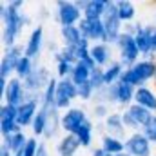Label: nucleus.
<instances>
[{
  "label": "nucleus",
  "instance_id": "1",
  "mask_svg": "<svg viewBox=\"0 0 156 156\" xmlns=\"http://www.w3.org/2000/svg\"><path fill=\"white\" fill-rule=\"evenodd\" d=\"M0 16H2V44L7 47L16 45V38L24 26L27 24V16L24 15V0H11V2H0Z\"/></svg>",
  "mask_w": 156,
  "mask_h": 156
},
{
  "label": "nucleus",
  "instance_id": "5",
  "mask_svg": "<svg viewBox=\"0 0 156 156\" xmlns=\"http://www.w3.org/2000/svg\"><path fill=\"white\" fill-rule=\"evenodd\" d=\"M82 18H83V13L78 9L76 2H69V0H58L56 2V20H58L60 27L78 26Z\"/></svg>",
  "mask_w": 156,
  "mask_h": 156
},
{
  "label": "nucleus",
  "instance_id": "12",
  "mask_svg": "<svg viewBox=\"0 0 156 156\" xmlns=\"http://www.w3.org/2000/svg\"><path fill=\"white\" fill-rule=\"evenodd\" d=\"M125 151L131 156H151L153 154V144L145 138L142 131L131 133L125 140Z\"/></svg>",
  "mask_w": 156,
  "mask_h": 156
},
{
  "label": "nucleus",
  "instance_id": "24",
  "mask_svg": "<svg viewBox=\"0 0 156 156\" xmlns=\"http://www.w3.org/2000/svg\"><path fill=\"white\" fill-rule=\"evenodd\" d=\"M123 66L120 62H111L107 67H104V82H105V87H111L120 82V78L123 75Z\"/></svg>",
  "mask_w": 156,
  "mask_h": 156
},
{
  "label": "nucleus",
  "instance_id": "8",
  "mask_svg": "<svg viewBox=\"0 0 156 156\" xmlns=\"http://www.w3.org/2000/svg\"><path fill=\"white\" fill-rule=\"evenodd\" d=\"M51 80H53V76H51L49 69L44 67V66H37L33 69V73L24 80V87L29 94H38L40 91L44 93V89L47 87V83Z\"/></svg>",
  "mask_w": 156,
  "mask_h": 156
},
{
  "label": "nucleus",
  "instance_id": "35",
  "mask_svg": "<svg viewBox=\"0 0 156 156\" xmlns=\"http://www.w3.org/2000/svg\"><path fill=\"white\" fill-rule=\"evenodd\" d=\"M58 55L73 66H76L80 62L78 60V47H75V45H62V49H58Z\"/></svg>",
  "mask_w": 156,
  "mask_h": 156
},
{
  "label": "nucleus",
  "instance_id": "36",
  "mask_svg": "<svg viewBox=\"0 0 156 156\" xmlns=\"http://www.w3.org/2000/svg\"><path fill=\"white\" fill-rule=\"evenodd\" d=\"M94 87L91 85V82H85V83H82V85H78V98L80 100H83V102H89V100H93L94 98Z\"/></svg>",
  "mask_w": 156,
  "mask_h": 156
},
{
  "label": "nucleus",
  "instance_id": "32",
  "mask_svg": "<svg viewBox=\"0 0 156 156\" xmlns=\"http://www.w3.org/2000/svg\"><path fill=\"white\" fill-rule=\"evenodd\" d=\"M56 85H58V80L53 78L47 87L44 89L42 93V107H56L55 105V98H56Z\"/></svg>",
  "mask_w": 156,
  "mask_h": 156
},
{
  "label": "nucleus",
  "instance_id": "4",
  "mask_svg": "<svg viewBox=\"0 0 156 156\" xmlns=\"http://www.w3.org/2000/svg\"><path fill=\"white\" fill-rule=\"evenodd\" d=\"M35 96H42V94H29L26 91V87H24V82L20 78L13 76L7 82V87H5V93H4L2 100H4V104L20 107L24 102H27L29 98H35Z\"/></svg>",
  "mask_w": 156,
  "mask_h": 156
},
{
  "label": "nucleus",
  "instance_id": "38",
  "mask_svg": "<svg viewBox=\"0 0 156 156\" xmlns=\"http://www.w3.org/2000/svg\"><path fill=\"white\" fill-rule=\"evenodd\" d=\"M142 133L145 134V138L151 144H156V115H153V118L149 120V123L142 129Z\"/></svg>",
  "mask_w": 156,
  "mask_h": 156
},
{
  "label": "nucleus",
  "instance_id": "11",
  "mask_svg": "<svg viewBox=\"0 0 156 156\" xmlns=\"http://www.w3.org/2000/svg\"><path fill=\"white\" fill-rule=\"evenodd\" d=\"M83 38L89 40L91 44H98V42H105V26L104 20H89V18H82L78 24Z\"/></svg>",
  "mask_w": 156,
  "mask_h": 156
},
{
  "label": "nucleus",
  "instance_id": "3",
  "mask_svg": "<svg viewBox=\"0 0 156 156\" xmlns=\"http://www.w3.org/2000/svg\"><path fill=\"white\" fill-rule=\"evenodd\" d=\"M115 45H118V51H120V60L118 62L123 66V69L133 67L142 56V53H140V49L136 45V40L129 33H122Z\"/></svg>",
  "mask_w": 156,
  "mask_h": 156
},
{
  "label": "nucleus",
  "instance_id": "33",
  "mask_svg": "<svg viewBox=\"0 0 156 156\" xmlns=\"http://www.w3.org/2000/svg\"><path fill=\"white\" fill-rule=\"evenodd\" d=\"M33 69H35V64H33V60H31V58H27V56L24 55V56L18 60V64H16L15 75H16V78H20V80L24 82L26 78L33 73Z\"/></svg>",
  "mask_w": 156,
  "mask_h": 156
},
{
  "label": "nucleus",
  "instance_id": "17",
  "mask_svg": "<svg viewBox=\"0 0 156 156\" xmlns=\"http://www.w3.org/2000/svg\"><path fill=\"white\" fill-rule=\"evenodd\" d=\"M134 104L145 107L147 111H151L153 115H156V89L149 87V85L138 87L136 94H134Z\"/></svg>",
  "mask_w": 156,
  "mask_h": 156
},
{
  "label": "nucleus",
  "instance_id": "6",
  "mask_svg": "<svg viewBox=\"0 0 156 156\" xmlns=\"http://www.w3.org/2000/svg\"><path fill=\"white\" fill-rule=\"evenodd\" d=\"M78 98V85L71 78H62L58 80L56 85V98H55V105L58 111L62 109H71V102Z\"/></svg>",
  "mask_w": 156,
  "mask_h": 156
},
{
  "label": "nucleus",
  "instance_id": "20",
  "mask_svg": "<svg viewBox=\"0 0 156 156\" xmlns=\"http://www.w3.org/2000/svg\"><path fill=\"white\" fill-rule=\"evenodd\" d=\"M80 147L82 144L75 134H64V138L56 144V153L58 156H76Z\"/></svg>",
  "mask_w": 156,
  "mask_h": 156
},
{
  "label": "nucleus",
  "instance_id": "45",
  "mask_svg": "<svg viewBox=\"0 0 156 156\" xmlns=\"http://www.w3.org/2000/svg\"><path fill=\"white\" fill-rule=\"evenodd\" d=\"M107 156H131L127 151H123V153H116V154H107Z\"/></svg>",
  "mask_w": 156,
  "mask_h": 156
},
{
  "label": "nucleus",
  "instance_id": "19",
  "mask_svg": "<svg viewBox=\"0 0 156 156\" xmlns=\"http://www.w3.org/2000/svg\"><path fill=\"white\" fill-rule=\"evenodd\" d=\"M91 58L98 67H104V66L107 67V64H111V45L104 42L91 44Z\"/></svg>",
  "mask_w": 156,
  "mask_h": 156
},
{
  "label": "nucleus",
  "instance_id": "21",
  "mask_svg": "<svg viewBox=\"0 0 156 156\" xmlns=\"http://www.w3.org/2000/svg\"><path fill=\"white\" fill-rule=\"evenodd\" d=\"M134 94H136V87L125 83V82H118L116 83V104L118 105H125V109L129 105L134 104Z\"/></svg>",
  "mask_w": 156,
  "mask_h": 156
},
{
  "label": "nucleus",
  "instance_id": "29",
  "mask_svg": "<svg viewBox=\"0 0 156 156\" xmlns=\"http://www.w3.org/2000/svg\"><path fill=\"white\" fill-rule=\"evenodd\" d=\"M47 120H49V111H47V107H42V105H40L38 115L35 116L33 123H31V131H33L35 138H37V136H42V134H45Z\"/></svg>",
  "mask_w": 156,
  "mask_h": 156
},
{
  "label": "nucleus",
  "instance_id": "18",
  "mask_svg": "<svg viewBox=\"0 0 156 156\" xmlns=\"http://www.w3.org/2000/svg\"><path fill=\"white\" fill-rule=\"evenodd\" d=\"M104 129H105V134L109 136H115V138H123L125 134V125H123V118L122 113H111L109 116L104 120Z\"/></svg>",
  "mask_w": 156,
  "mask_h": 156
},
{
  "label": "nucleus",
  "instance_id": "15",
  "mask_svg": "<svg viewBox=\"0 0 156 156\" xmlns=\"http://www.w3.org/2000/svg\"><path fill=\"white\" fill-rule=\"evenodd\" d=\"M42 44H44V27H42V26H37V27H33L29 38H27L26 45H24L26 56L31 58V60L38 58L40 51H42Z\"/></svg>",
  "mask_w": 156,
  "mask_h": 156
},
{
  "label": "nucleus",
  "instance_id": "10",
  "mask_svg": "<svg viewBox=\"0 0 156 156\" xmlns=\"http://www.w3.org/2000/svg\"><path fill=\"white\" fill-rule=\"evenodd\" d=\"M87 120L89 118H87V113L83 111V107H71L62 115L60 125L66 131V134H75Z\"/></svg>",
  "mask_w": 156,
  "mask_h": 156
},
{
  "label": "nucleus",
  "instance_id": "25",
  "mask_svg": "<svg viewBox=\"0 0 156 156\" xmlns=\"http://www.w3.org/2000/svg\"><path fill=\"white\" fill-rule=\"evenodd\" d=\"M100 147L107 153V154H116V153H123L125 151V142H122L120 138L104 134L100 138Z\"/></svg>",
  "mask_w": 156,
  "mask_h": 156
},
{
  "label": "nucleus",
  "instance_id": "14",
  "mask_svg": "<svg viewBox=\"0 0 156 156\" xmlns=\"http://www.w3.org/2000/svg\"><path fill=\"white\" fill-rule=\"evenodd\" d=\"M40 105H42V96H35V98H29L27 102H24L20 107H18V116H16V123L24 129V127H31L35 116L38 115Z\"/></svg>",
  "mask_w": 156,
  "mask_h": 156
},
{
  "label": "nucleus",
  "instance_id": "41",
  "mask_svg": "<svg viewBox=\"0 0 156 156\" xmlns=\"http://www.w3.org/2000/svg\"><path fill=\"white\" fill-rule=\"evenodd\" d=\"M37 156H49V151H47L45 144H40V145H38V151H37Z\"/></svg>",
  "mask_w": 156,
  "mask_h": 156
},
{
  "label": "nucleus",
  "instance_id": "27",
  "mask_svg": "<svg viewBox=\"0 0 156 156\" xmlns=\"http://www.w3.org/2000/svg\"><path fill=\"white\" fill-rule=\"evenodd\" d=\"M116 11H118V16L123 24H129L134 20L136 16V7L131 0H116Z\"/></svg>",
  "mask_w": 156,
  "mask_h": 156
},
{
  "label": "nucleus",
  "instance_id": "30",
  "mask_svg": "<svg viewBox=\"0 0 156 156\" xmlns=\"http://www.w3.org/2000/svg\"><path fill=\"white\" fill-rule=\"evenodd\" d=\"M93 129H94L93 122H91V120H87V122L78 129L76 133H75V136L80 140L82 147H91V144H93Z\"/></svg>",
  "mask_w": 156,
  "mask_h": 156
},
{
  "label": "nucleus",
  "instance_id": "16",
  "mask_svg": "<svg viewBox=\"0 0 156 156\" xmlns=\"http://www.w3.org/2000/svg\"><path fill=\"white\" fill-rule=\"evenodd\" d=\"M131 69L134 71V75H136V78H138V83H140V87H142V85H145L151 78H154V75H156V60H149V58L138 60Z\"/></svg>",
  "mask_w": 156,
  "mask_h": 156
},
{
  "label": "nucleus",
  "instance_id": "2",
  "mask_svg": "<svg viewBox=\"0 0 156 156\" xmlns=\"http://www.w3.org/2000/svg\"><path fill=\"white\" fill-rule=\"evenodd\" d=\"M102 20H104V26H105V42L104 44H107V45L116 44L120 35L123 33V22L118 16L116 2H113V0L107 2V9H105Z\"/></svg>",
  "mask_w": 156,
  "mask_h": 156
},
{
  "label": "nucleus",
  "instance_id": "47",
  "mask_svg": "<svg viewBox=\"0 0 156 156\" xmlns=\"http://www.w3.org/2000/svg\"><path fill=\"white\" fill-rule=\"evenodd\" d=\"M154 22H156V13H154Z\"/></svg>",
  "mask_w": 156,
  "mask_h": 156
},
{
  "label": "nucleus",
  "instance_id": "23",
  "mask_svg": "<svg viewBox=\"0 0 156 156\" xmlns=\"http://www.w3.org/2000/svg\"><path fill=\"white\" fill-rule=\"evenodd\" d=\"M107 2L109 0H89L87 7L83 9V18H89V20L104 18V13L107 9Z\"/></svg>",
  "mask_w": 156,
  "mask_h": 156
},
{
  "label": "nucleus",
  "instance_id": "9",
  "mask_svg": "<svg viewBox=\"0 0 156 156\" xmlns=\"http://www.w3.org/2000/svg\"><path fill=\"white\" fill-rule=\"evenodd\" d=\"M16 116H18V107L9 105V104H2V107H0V133H2V138H7L9 134L22 131V127L16 123Z\"/></svg>",
  "mask_w": 156,
  "mask_h": 156
},
{
  "label": "nucleus",
  "instance_id": "22",
  "mask_svg": "<svg viewBox=\"0 0 156 156\" xmlns=\"http://www.w3.org/2000/svg\"><path fill=\"white\" fill-rule=\"evenodd\" d=\"M60 37H62V42L64 45H80L82 40H83V35L80 31L78 26H66V27H60Z\"/></svg>",
  "mask_w": 156,
  "mask_h": 156
},
{
  "label": "nucleus",
  "instance_id": "34",
  "mask_svg": "<svg viewBox=\"0 0 156 156\" xmlns=\"http://www.w3.org/2000/svg\"><path fill=\"white\" fill-rule=\"evenodd\" d=\"M55 60H56V76L60 78H69L71 76V73H73V64H69V62H66L60 55H58V51L55 53Z\"/></svg>",
  "mask_w": 156,
  "mask_h": 156
},
{
  "label": "nucleus",
  "instance_id": "43",
  "mask_svg": "<svg viewBox=\"0 0 156 156\" xmlns=\"http://www.w3.org/2000/svg\"><path fill=\"white\" fill-rule=\"evenodd\" d=\"M91 156H107V153H105L102 147H94L93 153H91Z\"/></svg>",
  "mask_w": 156,
  "mask_h": 156
},
{
  "label": "nucleus",
  "instance_id": "39",
  "mask_svg": "<svg viewBox=\"0 0 156 156\" xmlns=\"http://www.w3.org/2000/svg\"><path fill=\"white\" fill-rule=\"evenodd\" d=\"M122 118H123V125H125V129H131L133 133H138V131H142V127H140V125H138V123L133 120V116L127 113V109L122 113Z\"/></svg>",
  "mask_w": 156,
  "mask_h": 156
},
{
  "label": "nucleus",
  "instance_id": "13",
  "mask_svg": "<svg viewBox=\"0 0 156 156\" xmlns=\"http://www.w3.org/2000/svg\"><path fill=\"white\" fill-rule=\"evenodd\" d=\"M154 27L156 26H142L140 24V27L134 35V40H136V45H138L140 53L149 60H156L154 49H153V31H154Z\"/></svg>",
  "mask_w": 156,
  "mask_h": 156
},
{
  "label": "nucleus",
  "instance_id": "26",
  "mask_svg": "<svg viewBox=\"0 0 156 156\" xmlns=\"http://www.w3.org/2000/svg\"><path fill=\"white\" fill-rule=\"evenodd\" d=\"M27 140H29V138L26 136V133H24V129H22V131H18V133H13V134H9L7 138H4V142H2V144H5V145L9 147V151L15 154V153L22 151V149L26 147Z\"/></svg>",
  "mask_w": 156,
  "mask_h": 156
},
{
  "label": "nucleus",
  "instance_id": "46",
  "mask_svg": "<svg viewBox=\"0 0 156 156\" xmlns=\"http://www.w3.org/2000/svg\"><path fill=\"white\" fill-rule=\"evenodd\" d=\"M154 85H156V75H154Z\"/></svg>",
  "mask_w": 156,
  "mask_h": 156
},
{
  "label": "nucleus",
  "instance_id": "37",
  "mask_svg": "<svg viewBox=\"0 0 156 156\" xmlns=\"http://www.w3.org/2000/svg\"><path fill=\"white\" fill-rule=\"evenodd\" d=\"M89 82H91V85L94 87V91L105 87V82H104V67H96V69H93Z\"/></svg>",
  "mask_w": 156,
  "mask_h": 156
},
{
  "label": "nucleus",
  "instance_id": "40",
  "mask_svg": "<svg viewBox=\"0 0 156 156\" xmlns=\"http://www.w3.org/2000/svg\"><path fill=\"white\" fill-rule=\"evenodd\" d=\"M93 115H94V118H102V120H105V118L111 115V113H109V105H107V104H94V107H93Z\"/></svg>",
  "mask_w": 156,
  "mask_h": 156
},
{
  "label": "nucleus",
  "instance_id": "44",
  "mask_svg": "<svg viewBox=\"0 0 156 156\" xmlns=\"http://www.w3.org/2000/svg\"><path fill=\"white\" fill-rule=\"evenodd\" d=\"M153 49H154V55H156V27L153 31Z\"/></svg>",
  "mask_w": 156,
  "mask_h": 156
},
{
  "label": "nucleus",
  "instance_id": "42",
  "mask_svg": "<svg viewBox=\"0 0 156 156\" xmlns=\"http://www.w3.org/2000/svg\"><path fill=\"white\" fill-rule=\"evenodd\" d=\"M0 156H13V153L9 151V147L5 144H2V147H0Z\"/></svg>",
  "mask_w": 156,
  "mask_h": 156
},
{
  "label": "nucleus",
  "instance_id": "7",
  "mask_svg": "<svg viewBox=\"0 0 156 156\" xmlns=\"http://www.w3.org/2000/svg\"><path fill=\"white\" fill-rule=\"evenodd\" d=\"M24 55H26V53H24V47L18 45V44L5 49V53H4V56H2V62H0V80L9 82V80L13 78L11 75L15 73L16 64H18V60H20Z\"/></svg>",
  "mask_w": 156,
  "mask_h": 156
},
{
  "label": "nucleus",
  "instance_id": "28",
  "mask_svg": "<svg viewBox=\"0 0 156 156\" xmlns=\"http://www.w3.org/2000/svg\"><path fill=\"white\" fill-rule=\"evenodd\" d=\"M127 113L133 116V120L144 129L147 123H149V120L153 118V113L151 111H147L145 107H142V105H138V104H133V105H129L127 107Z\"/></svg>",
  "mask_w": 156,
  "mask_h": 156
},
{
  "label": "nucleus",
  "instance_id": "31",
  "mask_svg": "<svg viewBox=\"0 0 156 156\" xmlns=\"http://www.w3.org/2000/svg\"><path fill=\"white\" fill-rule=\"evenodd\" d=\"M91 69L83 64V62H78L76 66L73 67V73H71V80L76 83V85H82V83H85V82H89V78H91Z\"/></svg>",
  "mask_w": 156,
  "mask_h": 156
}]
</instances>
